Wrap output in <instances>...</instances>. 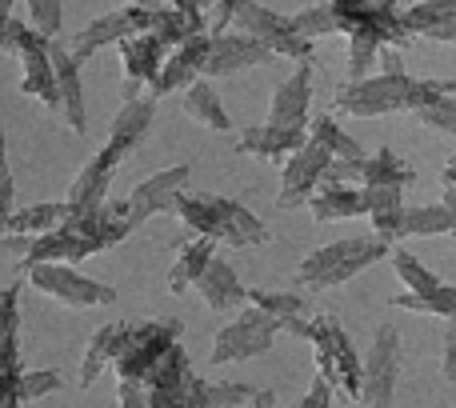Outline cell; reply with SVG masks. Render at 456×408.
Wrapping results in <instances>:
<instances>
[{
  "label": "cell",
  "instance_id": "cell-1",
  "mask_svg": "<svg viewBox=\"0 0 456 408\" xmlns=\"http://www.w3.org/2000/svg\"><path fill=\"white\" fill-rule=\"evenodd\" d=\"M452 80H412L409 72H380L372 80H353L337 96L340 112L353 117H385V112L409 109L417 112L420 104H433L441 96H452Z\"/></svg>",
  "mask_w": 456,
  "mask_h": 408
},
{
  "label": "cell",
  "instance_id": "cell-2",
  "mask_svg": "<svg viewBox=\"0 0 456 408\" xmlns=\"http://www.w3.org/2000/svg\"><path fill=\"white\" fill-rule=\"evenodd\" d=\"M393 252V244L380 241V236H345V241L321 244L316 252H308L297 265V284H308V289H337V284L353 281L356 273H364L369 265L385 260Z\"/></svg>",
  "mask_w": 456,
  "mask_h": 408
},
{
  "label": "cell",
  "instance_id": "cell-3",
  "mask_svg": "<svg viewBox=\"0 0 456 408\" xmlns=\"http://www.w3.org/2000/svg\"><path fill=\"white\" fill-rule=\"evenodd\" d=\"M149 408H208V380H200L189 364V353L173 345L157 361V369L144 377Z\"/></svg>",
  "mask_w": 456,
  "mask_h": 408
},
{
  "label": "cell",
  "instance_id": "cell-4",
  "mask_svg": "<svg viewBox=\"0 0 456 408\" xmlns=\"http://www.w3.org/2000/svg\"><path fill=\"white\" fill-rule=\"evenodd\" d=\"M308 340L316 353V377L329 380V388H340L348 401H361V356L345 337V329L332 316H316Z\"/></svg>",
  "mask_w": 456,
  "mask_h": 408
},
{
  "label": "cell",
  "instance_id": "cell-5",
  "mask_svg": "<svg viewBox=\"0 0 456 408\" xmlns=\"http://www.w3.org/2000/svg\"><path fill=\"white\" fill-rule=\"evenodd\" d=\"M176 337H181V321H149V324H133L125 337V345H120L117 353V372L120 380H128V385H144V377H149L152 369H157V361L168 353V348L176 345Z\"/></svg>",
  "mask_w": 456,
  "mask_h": 408
},
{
  "label": "cell",
  "instance_id": "cell-6",
  "mask_svg": "<svg viewBox=\"0 0 456 408\" xmlns=\"http://www.w3.org/2000/svg\"><path fill=\"white\" fill-rule=\"evenodd\" d=\"M396 377H401V332L393 324H380L361 369V401L369 408H393Z\"/></svg>",
  "mask_w": 456,
  "mask_h": 408
},
{
  "label": "cell",
  "instance_id": "cell-7",
  "mask_svg": "<svg viewBox=\"0 0 456 408\" xmlns=\"http://www.w3.org/2000/svg\"><path fill=\"white\" fill-rule=\"evenodd\" d=\"M276 332H281V324H276L273 316H265L260 308H244L232 324H224V329L216 332V345H213L208 361H213L216 369H221V364H236V361H252V356L273 348Z\"/></svg>",
  "mask_w": 456,
  "mask_h": 408
},
{
  "label": "cell",
  "instance_id": "cell-8",
  "mask_svg": "<svg viewBox=\"0 0 456 408\" xmlns=\"http://www.w3.org/2000/svg\"><path fill=\"white\" fill-rule=\"evenodd\" d=\"M24 273H28V281L37 284L40 292L56 297L61 305H72V308L117 305V289H109V284L77 273L72 265H32V268H24Z\"/></svg>",
  "mask_w": 456,
  "mask_h": 408
},
{
  "label": "cell",
  "instance_id": "cell-9",
  "mask_svg": "<svg viewBox=\"0 0 456 408\" xmlns=\"http://www.w3.org/2000/svg\"><path fill=\"white\" fill-rule=\"evenodd\" d=\"M324 176H329V184L356 181V184H396V189H409V184L417 181V173H412L393 149H377L356 160H332V165L324 168Z\"/></svg>",
  "mask_w": 456,
  "mask_h": 408
},
{
  "label": "cell",
  "instance_id": "cell-10",
  "mask_svg": "<svg viewBox=\"0 0 456 408\" xmlns=\"http://www.w3.org/2000/svg\"><path fill=\"white\" fill-rule=\"evenodd\" d=\"M332 165V152L321 149L316 141H305V149L292 152V160L284 165V176H281V204L292 208V204L308 200L313 189L324 181V168Z\"/></svg>",
  "mask_w": 456,
  "mask_h": 408
},
{
  "label": "cell",
  "instance_id": "cell-11",
  "mask_svg": "<svg viewBox=\"0 0 456 408\" xmlns=\"http://www.w3.org/2000/svg\"><path fill=\"white\" fill-rule=\"evenodd\" d=\"M189 181H192V168H189V165H173V168H165V173L149 176L144 184H136V192L125 200L133 228H136V224H144V220H149L152 212L173 208V200L181 197L184 184H189Z\"/></svg>",
  "mask_w": 456,
  "mask_h": 408
},
{
  "label": "cell",
  "instance_id": "cell-12",
  "mask_svg": "<svg viewBox=\"0 0 456 408\" xmlns=\"http://www.w3.org/2000/svg\"><path fill=\"white\" fill-rule=\"evenodd\" d=\"M120 160H125V152H117L112 144H104V149L96 152V157L88 160V165L80 168L77 176H72L69 200H64L72 216H80V212H93L96 204L104 200V189H109V181H112V173H117Z\"/></svg>",
  "mask_w": 456,
  "mask_h": 408
},
{
  "label": "cell",
  "instance_id": "cell-13",
  "mask_svg": "<svg viewBox=\"0 0 456 408\" xmlns=\"http://www.w3.org/2000/svg\"><path fill=\"white\" fill-rule=\"evenodd\" d=\"M93 252H101V249L64 220L61 228H53V233L32 236V244H28V252H24L20 265L24 268H32V265H77V260L93 257Z\"/></svg>",
  "mask_w": 456,
  "mask_h": 408
},
{
  "label": "cell",
  "instance_id": "cell-14",
  "mask_svg": "<svg viewBox=\"0 0 456 408\" xmlns=\"http://www.w3.org/2000/svg\"><path fill=\"white\" fill-rule=\"evenodd\" d=\"M48 45H53V40H45L32 29H24L16 53H20V61H24V93L40 96V104H48V109H61V96H56V72H53V61H48Z\"/></svg>",
  "mask_w": 456,
  "mask_h": 408
},
{
  "label": "cell",
  "instance_id": "cell-15",
  "mask_svg": "<svg viewBox=\"0 0 456 408\" xmlns=\"http://www.w3.org/2000/svg\"><path fill=\"white\" fill-rule=\"evenodd\" d=\"M208 53H213V37H189L184 45L173 48V56H168V64H160L157 80H152V96H165L168 88H181V85H192V80L200 77V69H205Z\"/></svg>",
  "mask_w": 456,
  "mask_h": 408
},
{
  "label": "cell",
  "instance_id": "cell-16",
  "mask_svg": "<svg viewBox=\"0 0 456 408\" xmlns=\"http://www.w3.org/2000/svg\"><path fill=\"white\" fill-rule=\"evenodd\" d=\"M308 101H313V69L300 64L273 96V112H268L265 125L276 128H305L308 125Z\"/></svg>",
  "mask_w": 456,
  "mask_h": 408
},
{
  "label": "cell",
  "instance_id": "cell-17",
  "mask_svg": "<svg viewBox=\"0 0 456 408\" xmlns=\"http://www.w3.org/2000/svg\"><path fill=\"white\" fill-rule=\"evenodd\" d=\"M48 61L56 72V96H61V117L69 120L72 133H85V93H80V64L72 61V53L48 45Z\"/></svg>",
  "mask_w": 456,
  "mask_h": 408
},
{
  "label": "cell",
  "instance_id": "cell-18",
  "mask_svg": "<svg viewBox=\"0 0 456 408\" xmlns=\"http://www.w3.org/2000/svg\"><path fill=\"white\" fill-rule=\"evenodd\" d=\"M260 61H273V56H268V48L256 37H244V32H236V37H213V53L205 61V72L208 77H232V72L260 64Z\"/></svg>",
  "mask_w": 456,
  "mask_h": 408
},
{
  "label": "cell",
  "instance_id": "cell-19",
  "mask_svg": "<svg viewBox=\"0 0 456 408\" xmlns=\"http://www.w3.org/2000/svg\"><path fill=\"white\" fill-rule=\"evenodd\" d=\"M197 289L213 313H232V308L248 305V289L240 284V276L232 273V265H224V260H216V257L208 260V268L200 273Z\"/></svg>",
  "mask_w": 456,
  "mask_h": 408
},
{
  "label": "cell",
  "instance_id": "cell-20",
  "mask_svg": "<svg viewBox=\"0 0 456 408\" xmlns=\"http://www.w3.org/2000/svg\"><path fill=\"white\" fill-rule=\"evenodd\" d=\"M120 53H125V72H128V96L136 85H152L165 64V45H160L152 32H133V37L120 40Z\"/></svg>",
  "mask_w": 456,
  "mask_h": 408
},
{
  "label": "cell",
  "instance_id": "cell-21",
  "mask_svg": "<svg viewBox=\"0 0 456 408\" xmlns=\"http://www.w3.org/2000/svg\"><path fill=\"white\" fill-rule=\"evenodd\" d=\"M173 208H176V216L192 228V233L208 236V241L236 244V233H232V224L224 220V212L216 208V197H192V192H181V197L173 200Z\"/></svg>",
  "mask_w": 456,
  "mask_h": 408
},
{
  "label": "cell",
  "instance_id": "cell-22",
  "mask_svg": "<svg viewBox=\"0 0 456 408\" xmlns=\"http://www.w3.org/2000/svg\"><path fill=\"white\" fill-rule=\"evenodd\" d=\"M404 189L396 184H364L361 197H364V212L372 216L377 224V236L380 241H401V212H404V200H401Z\"/></svg>",
  "mask_w": 456,
  "mask_h": 408
},
{
  "label": "cell",
  "instance_id": "cell-23",
  "mask_svg": "<svg viewBox=\"0 0 456 408\" xmlns=\"http://www.w3.org/2000/svg\"><path fill=\"white\" fill-rule=\"evenodd\" d=\"M305 128H276V125H256V128H244L236 149L248 152V157H281V152H297L305 149Z\"/></svg>",
  "mask_w": 456,
  "mask_h": 408
},
{
  "label": "cell",
  "instance_id": "cell-24",
  "mask_svg": "<svg viewBox=\"0 0 456 408\" xmlns=\"http://www.w3.org/2000/svg\"><path fill=\"white\" fill-rule=\"evenodd\" d=\"M128 329H133V324L112 321V324H104V329L93 332V340H88V353H85V364H80V385H85V388L96 385V377L104 372V364L117 361V353H120V345H125Z\"/></svg>",
  "mask_w": 456,
  "mask_h": 408
},
{
  "label": "cell",
  "instance_id": "cell-25",
  "mask_svg": "<svg viewBox=\"0 0 456 408\" xmlns=\"http://www.w3.org/2000/svg\"><path fill=\"white\" fill-rule=\"evenodd\" d=\"M152 112H157V101H152V96H128L125 109H120L117 120H112V136H109L112 149L117 152L136 149V141H141L152 125Z\"/></svg>",
  "mask_w": 456,
  "mask_h": 408
},
{
  "label": "cell",
  "instance_id": "cell-26",
  "mask_svg": "<svg viewBox=\"0 0 456 408\" xmlns=\"http://www.w3.org/2000/svg\"><path fill=\"white\" fill-rule=\"evenodd\" d=\"M69 204L64 200H48V204H32V208H20V212H8L0 220V233H24V236H40V233H53L69 220Z\"/></svg>",
  "mask_w": 456,
  "mask_h": 408
},
{
  "label": "cell",
  "instance_id": "cell-27",
  "mask_svg": "<svg viewBox=\"0 0 456 408\" xmlns=\"http://www.w3.org/2000/svg\"><path fill=\"white\" fill-rule=\"evenodd\" d=\"M213 249H216V241H208V236H197L192 244H184L181 257H176V265L168 268V289L184 292L189 284H197L200 273L208 268V260H213Z\"/></svg>",
  "mask_w": 456,
  "mask_h": 408
},
{
  "label": "cell",
  "instance_id": "cell-28",
  "mask_svg": "<svg viewBox=\"0 0 456 408\" xmlns=\"http://www.w3.org/2000/svg\"><path fill=\"white\" fill-rule=\"evenodd\" d=\"M313 220H345V216H361L364 212V197L361 189H345V184H329L324 192L308 197Z\"/></svg>",
  "mask_w": 456,
  "mask_h": 408
},
{
  "label": "cell",
  "instance_id": "cell-29",
  "mask_svg": "<svg viewBox=\"0 0 456 408\" xmlns=\"http://www.w3.org/2000/svg\"><path fill=\"white\" fill-rule=\"evenodd\" d=\"M184 112H189L192 120H200V125L216 128V133H232V120H228L221 96H216L208 85H200V80H192L189 96H184Z\"/></svg>",
  "mask_w": 456,
  "mask_h": 408
},
{
  "label": "cell",
  "instance_id": "cell-30",
  "mask_svg": "<svg viewBox=\"0 0 456 408\" xmlns=\"http://www.w3.org/2000/svg\"><path fill=\"white\" fill-rule=\"evenodd\" d=\"M216 208L224 212V220L232 224L236 233V249H260V244H268V228L260 216H252L248 208H244L240 200H228V197H216Z\"/></svg>",
  "mask_w": 456,
  "mask_h": 408
},
{
  "label": "cell",
  "instance_id": "cell-31",
  "mask_svg": "<svg viewBox=\"0 0 456 408\" xmlns=\"http://www.w3.org/2000/svg\"><path fill=\"white\" fill-rule=\"evenodd\" d=\"M456 220L449 216L444 204H420V208H409L404 204L401 212V236H441V233H452Z\"/></svg>",
  "mask_w": 456,
  "mask_h": 408
},
{
  "label": "cell",
  "instance_id": "cell-32",
  "mask_svg": "<svg viewBox=\"0 0 456 408\" xmlns=\"http://www.w3.org/2000/svg\"><path fill=\"white\" fill-rule=\"evenodd\" d=\"M393 308H412V313H433V316H444V321H456V289L452 284H441L436 292H401L393 297Z\"/></svg>",
  "mask_w": 456,
  "mask_h": 408
},
{
  "label": "cell",
  "instance_id": "cell-33",
  "mask_svg": "<svg viewBox=\"0 0 456 408\" xmlns=\"http://www.w3.org/2000/svg\"><path fill=\"white\" fill-rule=\"evenodd\" d=\"M308 141H316L321 149H329L332 160H356L361 157V144H356L348 133H340L337 120H329V117H321V120L308 125Z\"/></svg>",
  "mask_w": 456,
  "mask_h": 408
},
{
  "label": "cell",
  "instance_id": "cell-34",
  "mask_svg": "<svg viewBox=\"0 0 456 408\" xmlns=\"http://www.w3.org/2000/svg\"><path fill=\"white\" fill-rule=\"evenodd\" d=\"M248 305L260 308L265 316H273L276 324L292 321V316H305V297L297 292H265V289H248Z\"/></svg>",
  "mask_w": 456,
  "mask_h": 408
},
{
  "label": "cell",
  "instance_id": "cell-35",
  "mask_svg": "<svg viewBox=\"0 0 456 408\" xmlns=\"http://www.w3.org/2000/svg\"><path fill=\"white\" fill-rule=\"evenodd\" d=\"M388 257H393V268H396V276H401L404 284H409V292H417V297H425V292H436L441 289V276L436 273H428L425 265H420L417 257H409V252L404 249H393L388 252Z\"/></svg>",
  "mask_w": 456,
  "mask_h": 408
},
{
  "label": "cell",
  "instance_id": "cell-36",
  "mask_svg": "<svg viewBox=\"0 0 456 408\" xmlns=\"http://www.w3.org/2000/svg\"><path fill=\"white\" fill-rule=\"evenodd\" d=\"M289 24H292V32H297L300 40L321 37V32H337V16H332V8H329V4H321V8H305V12H297Z\"/></svg>",
  "mask_w": 456,
  "mask_h": 408
},
{
  "label": "cell",
  "instance_id": "cell-37",
  "mask_svg": "<svg viewBox=\"0 0 456 408\" xmlns=\"http://www.w3.org/2000/svg\"><path fill=\"white\" fill-rule=\"evenodd\" d=\"M56 388H64V377L53 369H40V372H20V385H16V396L24 401H40V396L56 393Z\"/></svg>",
  "mask_w": 456,
  "mask_h": 408
},
{
  "label": "cell",
  "instance_id": "cell-38",
  "mask_svg": "<svg viewBox=\"0 0 456 408\" xmlns=\"http://www.w3.org/2000/svg\"><path fill=\"white\" fill-rule=\"evenodd\" d=\"M417 120H425L428 128H441V133L456 136V96H441V101H433V104H420Z\"/></svg>",
  "mask_w": 456,
  "mask_h": 408
},
{
  "label": "cell",
  "instance_id": "cell-39",
  "mask_svg": "<svg viewBox=\"0 0 456 408\" xmlns=\"http://www.w3.org/2000/svg\"><path fill=\"white\" fill-rule=\"evenodd\" d=\"M28 8H32V32L53 40L56 29H61V0H28Z\"/></svg>",
  "mask_w": 456,
  "mask_h": 408
},
{
  "label": "cell",
  "instance_id": "cell-40",
  "mask_svg": "<svg viewBox=\"0 0 456 408\" xmlns=\"http://www.w3.org/2000/svg\"><path fill=\"white\" fill-rule=\"evenodd\" d=\"M20 281H12L8 289H0V340L16 337V321H20Z\"/></svg>",
  "mask_w": 456,
  "mask_h": 408
},
{
  "label": "cell",
  "instance_id": "cell-41",
  "mask_svg": "<svg viewBox=\"0 0 456 408\" xmlns=\"http://www.w3.org/2000/svg\"><path fill=\"white\" fill-rule=\"evenodd\" d=\"M256 388L248 385H208V408H240V404H252Z\"/></svg>",
  "mask_w": 456,
  "mask_h": 408
},
{
  "label": "cell",
  "instance_id": "cell-42",
  "mask_svg": "<svg viewBox=\"0 0 456 408\" xmlns=\"http://www.w3.org/2000/svg\"><path fill=\"white\" fill-rule=\"evenodd\" d=\"M12 212V173H8V141H4V120H0V220Z\"/></svg>",
  "mask_w": 456,
  "mask_h": 408
},
{
  "label": "cell",
  "instance_id": "cell-43",
  "mask_svg": "<svg viewBox=\"0 0 456 408\" xmlns=\"http://www.w3.org/2000/svg\"><path fill=\"white\" fill-rule=\"evenodd\" d=\"M441 372L444 380H456V321L444 329V353H441Z\"/></svg>",
  "mask_w": 456,
  "mask_h": 408
},
{
  "label": "cell",
  "instance_id": "cell-44",
  "mask_svg": "<svg viewBox=\"0 0 456 408\" xmlns=\"http://www.w3.org/2000/svg\"><path fill=\"white\" fill-rule=\"evenodd\" d=\"M32 236L24 233H0V257H12V260H24V252H28Z\"/></svg>",
  "mask_w": 456,
  "mask_h": 408
},
{
  "label": "cell",
  "instance_id": "cell-45",
  "mask_svg": "<svg viewBox=\"0 0 456 408\" xmlns=\"http://www.w3.org/2000/svg\"><path fill=\"white\" fill-rule=\"evenodd\" d=\"M329 401H332V388H329V380H321L316 377L313 380V388L305 393V401H300L297 408H329Z\"/></svg>",
  "mask_w": 456,
  "mask_h": 408
},
{
  "label": "cell",
  "instance_id": "cell-46",
  "mask_svg": "<svg viewBox=\"0 0 456 408\" xmlns=\"http://www.w3.org/2000/svg\"><path fill=\"white\" fill-rule=\"evenodd\" d=\"M20 37H24V24H16L12 16H4L0 12V48H20Z\"/></svg>",
  "mask_w": 456,
  "mask_h": 408
},
{
  "label": "cell",
  "instance_id": "cell-47",
  "mask_svg": "<svg viewBox=\"0 0 456 408\" xmlns=\"http://www.w3.org/2000/svg\"><path fill=\"white\" fill-rule=\"evenodd\" d=\"M117 408H149V396H144V388H141V385H128V380H120Z\"/></svg>",
  "mask_w": 456,
  "mask_h": 408
},
{
  "label": "cell",
  "instance_id": "cell-48",
  "mask_svg": "<svg viewBox=\"0 0 456 408\" xmlns=\"http://www.w3.org/2000/svg\"><path fill=\"white\" fill-rule=\"evenodd\" d=\"M425 37H436V40H456V12H444L436 24H428Z\"/></svg>",
  "mask_w": 456,
  "mask_h": 408
},
{
  "label": "cell",
  "instance_id": "cell-49",
  "mask_svg": "<svg viewBox=\"0 0 456 408\" xmlns=\"http://www.w3.org/2000/svg\"><path fill=\"white\" fill-rule=\"evenodd\" d=\"M173 8L192 24V29L200 32V8H205V0H173Z\"/></svg>",
  "mask_w": 456,
  "mask_h": 408
},
{
  "label": "cell",
  "instance_id": "cell-50",
  "mask_svg": "<svg viewBox=\"0 0 456 408\" xmlns=\"http://www.w3.org/2000/svg\"><path fill=\"white\" fill-rule=\"evenodd\" d=\"M441 204L449 208V216L456 220V184H444V197H441ZM452 233H456V228H452Z\"/></svg>",
  "mask_w": 456,
  "mask_h": 408
},
{
  "label": "cell",
  "instance_id": "cell-51",
  "mask_svg": "<svg viewBox=\"0 0 456 408\" xmlns=\"http://www.w3.org/2000/svg\"><path fill=\"white\" fill-rule=\"evenodd\" d=\"M252 408H276L273 393H268V388H265V393H256V396H252Z\"/></svg>",
  "mask_w": 456,
  "mask_h": 408
},
{
  "label": "cell",
  "instance_id": "cell-52",
  "mask_svg": "<svg viewBox=\"0 0 456 408\" xmlns=\"http://www.w3.org/2000/svg\"><path fill=\"white\" fill-rule=\"evenodd\" d=\"M444 184H456V157L449 160V168H444Z\"/></svg>",
  "mask_w": 456,
  "mask_h": 408
},
{
  "label": "cell",
  "instance_id": "cell-53",
  "mask_svg": "<svg viewBox=\"0 0 456 408\" xmlns=\"http://www.w3.org/2000/svg\"><path fill=\"white\" fill-rule=\"evenodd\" d=\"M452 236H456V233H452Z\"/></svg>",
  "mask_w": 456,
  "mask_h": 408
}]
</instances>
